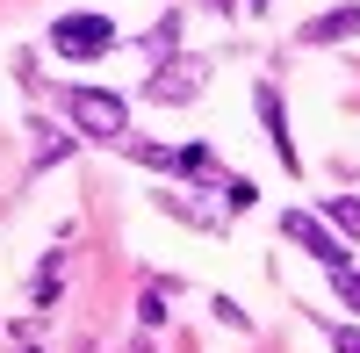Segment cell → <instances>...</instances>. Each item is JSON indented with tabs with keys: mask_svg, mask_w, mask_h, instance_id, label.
<instances>
[{
	"mask_svg": "<svg viewBox=\"0 0 360 353\" xmlns=\"http://www.w3.org/2000/svg\"><path fill=\"white\" fill-rule=\"evenodd\" d=\"M65 108H72L79 137H101V144H123V137H130V101L108 94V86H72Z\"/></svg>",
	"mask_w": 360,
	"mask_h": 353,
	"instance_id": "1",
	"label": "cell"
},
{
	"mask_svg": "<svg viewBox=\"0 0 360 353\" xmlns=\"http://www.w3.org/2000/svg\"><path fill=\"white\" fill-rule=\"evenodd\" d=\"M51 51L58 58H101V51H115V22L108 15H65V22H51Z\"/></svg>",
	"mask_w": 360,
	"mask_h": 353,
	"instance_id": "2",
	"label": "cell"
},
{
	"mask_svg": "<svg viewBox=\"0 0 360 353\" xmlns=\"http://www.w3.org/2000/svg\"><path fill=\"white\" fill-rule=\"evenodd\" d=\"M281 238H295V245H303L310 259H324V267H346V245H339V231H324L310 210H281Z\"/></svg>",
	"mask_w": 360,
	"mask_h": 353,
	"instance_id": "3",
	"label": "cell"
},
{
	"mask_svg": "<svg viewBox=\"0 0 360 353\" xmlns=\"http://www.w3.org/2000/svg\"><path fill=\"white\" fill-rule=\"evenodd\" d=\"M202 94V58H166L152 72V101H195Z\"/></svg>",
	"mask_w": 360,
	"mask_h": 353,
	"instance_id": "4",
	"label": "cell"
},
{
	"mask_svg": "<svg viewBox=\"0 0 360 353\" xmlns=\"http://www.w3.org/2000/svg\"><path fill=\"white\" fill-rule=\"evenodd\" d=\"M252 108H259V123H266V137H274V159L295 173V137H288V115H281V94L274 86H252Z\"/></svg>",
	"mask_w": 360,
	"mask_h": 353,
	"instance_id": "5",
	"label": "cell"
},
{
	"mask_svg": "<svg viewBox=\"0 0 360 353\" xmlns=\"http://www.w3.org/2000/svg\"><path fill=\"white\" fill-rule=\"evenodd\" d=\"M346 37H360V8H332V15L303 22V44H346Z\"/></svg>",
	"mask_w": 360,
	"mask_h": 353,
	"instance_id": "6",
	"label": "cell"
},
{
	"mask_svg": "<svg viewBox=\"0 0 360 353\" xmlns=\"http://www.w3.org/2000/svg\"><path fill=\"white\" fill-rule=\"evenodd\" d=\"M324 217H332V231H353V238H360V195H332Z\"/></svg>",
	"mask_w": 360,
	"mask_h": 353,
	"instance_id": "7",
	"label": "cell"
},
{
	"mask_svg": "<svg viewBox=\"0 0 360 353\" xmlns=\"http://www.w3.org/2000/svg\"><path fill=\"white\" fill-rule=\"evenodd\" d=\"M166 296H173V281H166V288H159V281L144 288V303H137V317H144V325H166Z\"/></svg>",
	"mask_w": 360,
	"mask_h": 353,
	"instance_id": "8",
	"label": "cell"
},
{
	"mask_svg": "<svg viewBox=\"0 0 360 353\" xmlns=\"http://www.w3.org/2000/svg\"><path fill=\"white\" fill-rule=\"evenodd\" d=\"M332 288H339V303H346V310H360V274H353V267H339Z\"/></svg>",
	"mask_w": 360,
	"mask_h": 353,
	"instance_id": "9",
	"label": "cell"
},
{
	"mask_svg": "<svg viewBox=\"0 0 360 353\" xmlns=\"http://www.w3.org/2000/svg\"><path fill=\"white\" fill-rule=\"evenodd\" d=\"M224 202H231V210H252L259 188H252V181H224Z\"/></svg>",
	"mask_w": 360,
	"mask_h": 353,
	"instance_id": "10",
	"label": "cell"
},
{
	"mask_svg": "<svg viewBox=\"0 0 360 353\" xmlns=\"http://www.w3.org/2000/svg\"><path fill=\"white\" fill-rule=\"evenodd\" d=\"M332 346L339 353H360V325H332Z\"/></svg>",
	"mask_w": 360,
	"mask_h": 353,
	"instance_id": "11",
	"label": "cell"
},
{
	"mask_svg": "<svg viewBox=\"0 0 360 353\" xmlns=\"http://www.w3.org/2000/svg\"><path fill=\"white\" fill-rule=\"evenodd\" d=\"M217 8H224V15H231V8H238V0H217Z\"/></svg>",
	"mask_w": 360,
	"mask_h": 353,
	"instance_id": "12",
	"label": "cell"
},
{
	"mask_svg": "<svg viewBox=\"0 0 360 353\" xmlns=\"http://www.w3.org/2000/svg\"><path fill=\"white\" fill-rule=\"evenodd\" d=\"M252 8H266V0H252Z\"/></svg>",
	"mask_w": 360,
	"mask_h": 353,
	"instance_id": "13",
	"label": "cell"
}]
</instances>
